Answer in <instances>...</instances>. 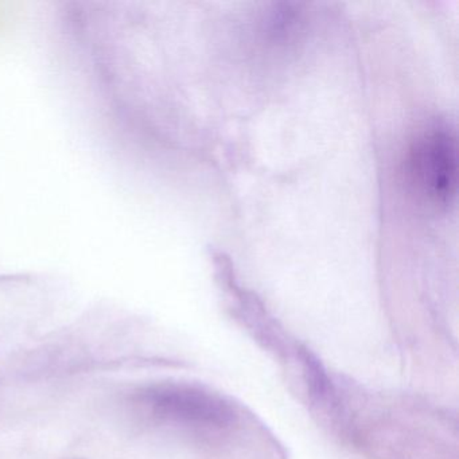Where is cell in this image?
<instances>
[{"mask_svg": "<svg viewBox=\"0 0 459 459\" xmlns=\"http://www.w3.org/2000/svg\"><path fill=\"white\" fill-rule=\"evenodd\" d=\"M456 142L445 127H432L419 136L408 158V177L419 195L447 205L456 190Z\"/></svg>", "mask_w": 459, "mask_h": 459, "instance_id": "1", "label": "cell"}]
</instances>
